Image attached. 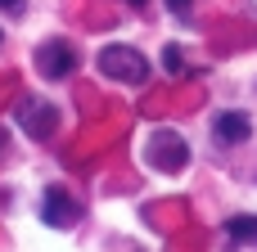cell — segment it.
I'll return each instance as SVG.
<instances>
[{
  "label": "cell",
  "instance_id": "30bf717a",
  "mask_svg": "<svg viewBox=\"0 0 257 252\" xmlns=\"http://www.w3.org/2000/svg\"><path fill=\"white\" fill-rule=\"evenodd\" d=\"M0 9H9V14H14V9H23V0H0Z\"/></svg>",
  "mask_w": 257,
  "mask_h": 252
},
{
  "label": "cell",
  "instance_id": "277c9868",
  "mask_svg": "<svg viewBox=\"0 0 257 252\" xmlns=\"http://www.w3.org/2000/svg\"><path fill=\"white\" fill-rule=\"evenodd\" d=\"M36 68H41V77L63 81V77L77 68V50H72L68 41H45V45L36 50Z\"/></svg>",
  "mask_w": 257,
  "mask_h": 252
},
{
  "label": "cell",
  "instance_id": "3957f363",
  "mask_svg": "<svg viewBox=\"0 0 257 252\" xmlns=\"http://www.w3.org/2000/svg\"><path fill=\"white\" fill-rule=\"evenodd\" d=\"M18 126H23L32 140H50V135L59 131V108L45 104V99H23V108H18Z\"/></svg>",
  "mask_w": 257,
  "mask_h": 252
},
{
  "label": "cell",
  "instance_id": "6da1fadb",
  "mask_svg": "<svg viewBox=\"0 0 257 252\" xmlns=\"http://www.w3.org/2000/svg\"><path fill=\"white\" fill-rule=\"evenodd\" d=\"M99 72L113 77V81H126V86H145L149 81V63L131 45H104L99 50Z\"/></svg>",
  "mask_w": 257,
  "mask_h": 252
},
{
  "label": "cell",
  "instance_id": "9c48e42d",
  "mask_svg": "<svg viewBox=\"0 0 257 252\" xmlns=\"http://www.w3.org/2000/svg\"><path fill=\"white\" fill-rule=\"evenodd\" d=\"M167 5H172V14H190V5H194V0H167Z\"/></svg>",
  "mask_w": 257,
  "mask_h": 252
},
{
  "label": "cell",
  "instance_id": "8992f818",
  "mask_svg": "<svg viewBox=\"0 0 257 252\" xmlns=\"http://www.w3.org/2000/svg\"><path fill=\"white\" fill-rule=\"evenodd\" d=\"M248 131H253V126H248L244 113H221V117H217V140H221V144H239V140H248Z\"/></svg>",
  "mask_w": 257,
  "mask_h": 252
},
{
  "label": "cell",
  "instance_id": "52a82bcc",
  "mask_svg": "<svg viewBox=\"0 0 257 252\" xmlns=\"http://www.w3.org/2000/svg\"><path fill=\"white\" fill-rule=\"evenodd\" d=\"M226 230H230V239H239V243H244V239H257V216H235Z\"/></svg>",
  "mask_w": 257,
  "mask_h": 252
},
{
  "label": "cell",
  "instance_id": "ba28073f",
  "mask_svg": "<svg viewBox=\"0 0 257 252\" xmlns=\"http://www.w3.org/2000/svg\"><path fill=\"white\" fill-rule=\"evenodd\" d=\"M163 63H167V72H172V77H176V72H185V54H181L176 45H167V50H163Z\"/></svg>",
  "mask_w": 257,
  "mask_h": 252
},
{
  "label": "cell",
  "instance_id": "7a4b0ae2",
  "mask_svg": "<svg viewBox=\"0 0 257 252\" xmlns=\"http://www.w3.org/2000/svg\"><path fill=\"white\" fill-rule=\"evenodd\" d=\"M145 162L158 167V171H181V167L190 162V149H185L181 135L158 131V135H149V144H145Z\"/></svg>",
  "mask_w": 257,
  "mask_h": 252
},
{
  "label": "cell",
  "instance_id": "5b68a950",
  "mask_svg": "<svg viewBox=\"0 0 257 252\" xmlns=\"http://www.w3.org/2000/svg\"><path fill=\"white\" fill-rule=\"evenodd\" d=\"M41 216H45V225H54V230H63V225H77V216H81V207H77V198L68 194V189H50L45 194V203H41Z\"/></svg>",
  "mask_w": 257,
  "mask_h": 252
},
{
  "label": "cell",
  "instance_id": "8fae6325",
  "mask_svg": "<svg viewBox=\"0 0 257 252\" xmlns=\"http://www.w3.org/2000/svg\"><path fill=\"white\" fill-rule=\"evenodd\" d=\"M0 153H5V131H0Z\"/></svg>",
  "mask_w": 257,
  "mask_h": 252
},
{
  "label": "cell",
  "instance_id": "7c38bea8",
  "mask_svg": "<svg viewBox=\"0 0 257 252\" xmlns=\"http://www.w3.org/2000/svg\"><path fill=\"white\" fill-rule=\"evenodd\" d=\"M131 5H145V0H131Z\"/></svg>",
  "mask_w": 257,
  "mask_h": 252
}]
</instances>
